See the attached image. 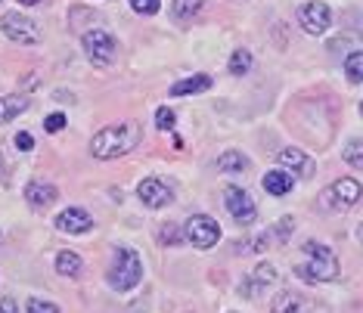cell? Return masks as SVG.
Masks as SVG:
<instances>
[{
  "label": "cell",
  "mask_w": 363,
  "mask_h": 313,
  "mask_svg": "<svg viewBox=\"0 0 363 313\" xmlns=\"http://www.w3.org/2000/svg\"><path fill=\"white\" fill-rule=\"evenodd\" d=\"M360 195H363V189H360L357 180L342 177L323 193V202L329 205V208H335V211H348V208H354V205L360 202Z\"/></svg>",
  "instance_id": "7"
},
{
  "label": "cell",
  "mask_w": 363,
  "mask_h": 313,
  "mask_svg": "<svg viewBox=\"0 0 363 313\" xmlns=\"http://www.w3.org/2000/svg\"><path fill=\"white\" fill-rule=\"evenodd\" d=\"M292 224H295L292 217H283V220H279V227H277V239H279V242H286V239H289V233H292Z\"/></svg>",
  "instance_id": "30"
},
{
  "label": "cell",
  "mask_w": 363,
  "mask_h": 313,
  "mask_svg": "<svg viewBox=\"0 0 363 313\" xmlns=\"http://www.w3.org/2000/svg\"><path fill=\"white\" fill-rule=\"evenodd\" d=\"M224 205H227V211L233 214L236 224H252V220L258 217L255 199L245 193V189H239V186H227L224 189Z\"/></svg>",
  "instance_id": "9"
},
{
  "label": "cell",
  "mask_w": 363,
  "mask_h": 313,
  "mask_svg": "<svg viewBox=\"0 0 363 313\" xmlns=\"http://www.w3.org/2000/svg\"><path fill=\"white\" fill-rule=\"evenodd\" d=\"M28 96H19V93H13V96H0V125H6V121H13L16 115H22L28 109Z\"/></svg>",
  "instance_id": "15"
},
{
  "label": "cell",
  "mask_w": 363,
  "mask_h": 313,
  "mask_svg": "<svg viewBox=\"0 0 363 313\" xmlns=\"http://www.w3.org/2000/svg\"><path fill=\"white\" fill-rule=\"evenodd\" d=\"M140 137H143V130H140L137 121H118V125H109L103 127L100 134L90 140V152H94V159H118V155H128L130 149H137Z\"/></svg>",
  "instance_id": "1"
},
{
  "label": "cell",
  "mask_w": 363,
  "mask_h": 313,
  "mask_svg": "<svg viewBox=\"0 0 363 313\" xmlns=\"http://www.w3.org/2000/svg\"><path fill=\"white\" fill-rule=\"evenodd\" d=\"M218 168L224 171V174H239V171L249 168V159H245L239 149H227L224 155L218 159Z\"/></svg>",
  "instance_id": "19"
},
{
  "label": "cell",
  "mask_w": 363,
  "mask_h": 313,
  "mask_svg": "<svg viewBox=\"0 0 363 313\" xmlns=\"http://www.w3.org/2000/svg\"><path fill=\"white\" fill-rule=\"evenodd\" d=\"M292 186H295V180L289 171H270V174H264V189L270 195H286Z\"/></svg>",
  "instance_id": "16"
},
{
  "label": "cell",
  "mask_w": 363,
  "mask_h": 313,
  "mask_svg": "<svg viewBox=\"0 0 363 313\" xmlns=\"http://www.w3.org/2000/svg\"><path fill=\"white\" fill-rule=\"evenodd\" d=\"M360 115H363V103H360Z\"/></svg>",
  "instance_id": "36"
},
{
  "label": "cell",
  "mask_w": 363,
  "mask_h": 313,
  "mask_svg": "<svg viewBox=\"0 0 363 313\" xmlns=\"http://www.w3.org/2000/svg\"><path fill=\"white\" fill-rule=\"evenodd\" d=\"M143 279V263H140L134 249H118L109 267V285L115 292H130Z\"/></svg>",
  "instance_id": "3"
},
{
  "label": "cell",
  "mask_w": 363,
  "mask_h": 313,
  "mask_svg": "<svg viewBox=\"0 0 363 313\" xmlns=\"http://www.w3.org/2000/svg\"><path fill=\"white\" fill-rule=\"evenodd\" d=\"M53 224H56V229H60V233L84 236V233H90V229H94V217H90L84 208H65L60 217L53 220Z\"/></svg>",
  "instance_id": "11"
},
{
  "label": "cell",
  "mask_w": 363,
  "mask_h": 313,
  "mask_svg": "<svg viewBox=\"0 0 363 313\" xmlns=\"http://www.w3.org/2000/svg\"><path fill=\"white\" fill-rule=\"evenodd\" d=\"M211 87V78L208 75H193V78H184L177 84H171V96H186V93H202V90Z\"/></svg>",
  "instance_id": "17"
},
{
  "label": "cell",
  "mask_w": 363,
  "mask_h": 313,
  "mask_svg": "<svg viewBox=\"0 0 363 313\" xmlns=\"http://www.w3.org/2000/svg\"><path fill=\"white\" fill-rule=\"evenodd\" d=\"M279 164L289 171V174H298V177H313V171H317V164H313L311 155H304L301 149H283L279 152Z\"/></svg>",
  "instance_id": "12"
},
{
  "label": "cell",
  "mask_w": 363,
  "mask_h": 313,
  "mask_svg": "<svg viewBox=\"0 0 363 313\" xmlns=\"http://www.w3.org/2000/svg\"><path fill=\"white\" fill-rule=\"evenodd\" d=\"M357 239H360V242H363V224L357 227Z\"/></svg>",
  "instance_id": "35"
},
{
  "label": "cell",
  "mask_w": 363,
  "mask_h": 313,
  "mask_svg": "<svg viewBox=\"0 0 363 313\" xmlns=\"http://www.w3.org/2000/svg\"><path fill=\"white\" fill-rule=\"evenodd\" d=\"M274 283H277V270H274V263H258L249 283H242V295L261 292V288H267V285H274Z\"/></svg>",
  "instance_id": "14"
},
{
  "label": "cell",
  "mask_w": 363,
  "mask_h": 313,
  "mask_svg": "<svg viewBox=\"0 0 363 313\" xmlns=\"http://www.w3.org/2000/svg\"><path fill=\"white\" fill-rule=\"evenodd\" d=\"M270 313H304V301L295 292H279L270 304Z\"/></svg>",
  "instance_id": "18"
},
{
  "label": "cell",
  "mask_w": 363,
  "mask_h": 313,
  "mask_svg": "<svg viewBox=\"0 0 363 313\" xmlns=\"http://www.w3.org/2000/svg\"><path fill=\"white\" fill-rule=\"evenodd\" d=\"M137 193H140V202H143L146 208H164V205L174 199V189L164 183V180H159V177H146V180H140Z\"/></svg>",
  "instance_id": "10"
},
{
  "label": "cell",
  "mask_w": 363,
  "mask_h": 313,
  "mask_svg": "<svg viewBox=\"0 0 363 313\" xmlns=\"http://www.w3.org/2000/svg\"><path fill=\"white\" fill-rule=\"evenodd\" d=\"M16 146H19L22 152H28V149H35V140H31V134L22 130V134H16Z\"/></svg>",
  "instance_id": "31"
},
{
  "label": "cell",
  "mask_w": 363,
  "mask_h": 313,
  "mask_svg": "<svg viewBox=\"0 0 363 313\" xmlns=\"http://www.w3.org/2000/svg\"><path fill=\"white\" fill-rule=\"evenodd\" d=\"M304 254H308V263L295 267L298 279H304V283H333V279H338V261L326 245L304 242Z\"/></svg>",
  "instance_id": "2"
},
{
  "label": "cell",
  "mask_w": 363,
  "mask_h": 313,
  "mask_svg": "<svg viewBox=\"0 0 363 313\" xmlns=\"http://www.w3.org/2000/svg\"><path fill=\"white\" fill-rule=\"evenodd\" d=\"M249 69H252V53L233 50V56H230V75H245Z\"/></svg>",
  "instance_id": "22"
},
{
  "label": "cell",
  "mask_w": 363,
  "mask_h": 313,
  "mask_svg": "<svg viewBox=\"0 0 363 313\" xmlns=\"http://www.w3.org/2000/svg\"><path fill=\"white\" fill-rule=\"evenodd\" d=\"M6 180V164H4V159H0V183Z\"/></svg>",
  "instance_id": "33"
},
{
  "label": "cell",
  "mask_w": 363,
  "mask_h": 313,
  "mask_svg": "<svg viewBox=\"0 0 363 313\" xmlns=\"http://www.w3.org/2000/svg\"><path fill=\"white\" fill-rule=\"evenodd\" d=\"M26 199L31 208H50V205L60 199V193H56L53 183H40V180H35V183L26 186Z\"/></svg>",
  "instance_id": "13"
},
{
  "label": "cell",
  "mask_w": 363,
  "mask_h": 313,
  "mask_svg": "<svg viewBox=\"0 0 363 313\" xmlns=\"http://www.w3.org/2000/svg\"><path fill=\"white\" fill-rule=\"evenodd\" d=\"M81 44H84L87 59L94 62L96 69H106V65H112L115 56H118V40H115L109 31H103V28L87 31V35L81 38Z\"/></svg>",
  "instance_id": "4"
},
{
  "label": "cell",
  "mask_w": 363,
  "mask_h": 313,
  "mask_svg": "<svg viewBox=\"0 0 363 313\" xmlns=\"http://www.w3.org/2000/svg\"><path fill=\"white\" fill-rule=\"evenodd\" d=\"M174 112H171L168 109V106H162V109L159 112H155V127H159V130H174Z\"/></svg>",
  "instance_id": "28"
},
{
  "label": "cell",
  "mask_w": 363,
  "mask_h": 313,
  "mask_svg": "<svg viewBox=\"0 0 363 313\" xmlns=\"http://www.w3.org/2000/svg\"><path fill=\"white\" fill-rule=\"evenodd\" d=\"M26 313H60V307H56L53 301H44V298H28Z\"/></svg>",
  "instance_id": "26"
},
{
  "label": "cell",
  "mask_w": 363,
  "mask_h": 313,
  "mask_svg": "<svg viewBox=\"0 0 363 313\" xmlns=\"http://www.w3.org/2000/svg\"><path fill=\"white\" fill-rule=\"evenodd\" d=\"M345 161H348L351 168H363V140H351V143L345 146Z\"/></svg>",
  "instance_id": "25"
},
{
  "label": "cell",
  "mask_w": 363,
  "mask_h": 313,
  "mask_svg": "<svg viewBox=\"0 0 363 313\" xmlns=\"http://www.w3.org/2000/svg\"><path fill=\"white\" fill-rule=\"evenodd\" d=\"M162 6V0H130V10L140 16H155Z\"/></svg>",
  "instance_id": "27"
},
{
  "label": "cell",
  "mask_w": 363,
  "mask_h": 313,
  "mask_svg": "<svg viewBox=\"0 0 363 313\" xmlns=\"http://www.w3.org/2000/svg\"><path fill=\"white\" fill-rule=\"evenodd\" d=\"M186 239H189V245H196V249H202V251L214 249L220 239L218 220L208 217V214H193V217L186 220Z\"/></svg>",
  "instance_id": "6"
},
{
  "label": "cell",
  "mask_w": 363,
  "mask_h": 313,
  "mask_svg": "<svg viewBox=\"0 0 363 313\" xmlns=\"http://www.w3.org/2000/svg\"><path fill=\"white\" fill-rule=\"evenodd\" d=\"M0 313H19V304H16V298H0Z\"/></svg>",
  "instance_id": "32"
},
{
  "label": "cell",
  "mask_w": 363,
  "mask_h": 313,
  "mask_svg": "<svg viewBox=\"0 0 363 313\" xmlns=\"http://www.w3.org/2000/svg\"><path fill=\"white\" fill-rule=\"evenodd\" d=\"M184 239H186V229H180V227H174V224H164L162 233H159V242H162V245H180Z\"/></svg>",
  "instance_id": "24"
},
{
  "label": "cell",
  "mask_w": 363,
  "mask_h": 313,
  "mask_svg": "<svg viewBox=\"0 0 363 313\" xmlns=\"http://www.w3.org/2000/svg\"><path fill=\"white\" fill-rule=\"evenodd\" d=\"M62 127H65V115L62 112H53V115H47V118H44V130H47V134H60Z\"/></svg>",
  "instance_id": "29"
},
{
  "label": "cell",
  "mask_w": 363,
  "mask_h": 313,
  "mask_svg": "<svg viewBox=\"0 0 363 313\" xmlns=\"http://www.w3.org/2000/svg\"><path fill=\"white\" fill-rule=\"evenodd\" d=\"M19 4H22V6H38L40 0H19Z\"/></svg>",
  "instance_id": "34"
},
{
  "label": "cell",
  "mask_w": 363,
  "mask_h": 313,
  "mask_svg": "<svg viewBox=\"0 0 363 313\" xmlns=\"http://www.w3.org/2000/svg\"><path fill=\"white\" fill-rule=\"evenodd\" d=\"M56 273L60 276H78L81 273V258L75 251H60V258H56Z\"/></svg>",
  "instance_id": "20"
},
{
  "label": "cell",
  "mask_w": 363,
  "mask_h": 313,
  "mask_svg": "<svg viewBox=\"0 0 363 313\" xmlns=\"http://www.w3.org/2000/svg\"><path fill=\"white\" fill-rule=\"evenodd\" d=\"M345 72L354 84H363V50H354L348 59H345Z\"/></svg>",
  "instance_id": "21"
},
{
  "label": "cell",
  "mask_w": 363,
  "mask_h": 313,
  "mask_svg": "<svg viewBox=\"0 0 363 313\" xmlns=\"http://www.w3.org/2000/svg\"><path fill=\"white\" fill-rule=\"evenodd\" d=\"M298 25L308 31V35H323V31L333 25V13L323 0H311V4L298 6Z\"/></svg>",
  "instance_id": "8"
},
{
  "label": "cell",
  "mask_w": 363,
  "mask_h": 313,
  "mask_svg": "<svg viewBox=\"0 0 363 313\" xmlns=\"http://www.w3.org/2000/svg\"><path fill=\"white\" fill-rule=\"evenodd\" d=\"M0 28H4V35L13 40V44H22V47H31V44H40V25L35 19H28V16L22 13H6L4 19H0Z\"/></svg>",
  "instance_id": "5"
},
{
  "label": "cell",
  "mask_w": 363,
  "mask_h": 313,
  "mask_svg": "<svg viewBox=\"0 0 363 313\" xmlns=\"http://www.w3.org/2000/svg\"><path fill=\"white\" fill-rule=\"evenodd\" d=\"M171 6H174L177 19H193V16L202 10V0H174Z\"/></svg>",
  "instance_id": "23"
}]
</instances>
